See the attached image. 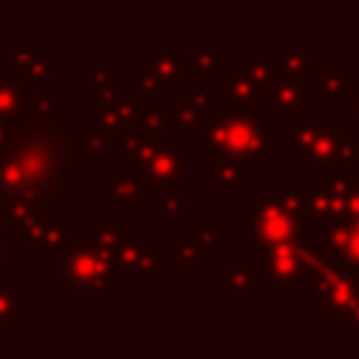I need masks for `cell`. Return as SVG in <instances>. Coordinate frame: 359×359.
I'll list each match as a JSON object with an SVG mask.
<instances>
[{"instance_id": "6da1fadb", "label": "cell", "mask_w": 359, "mask_h": 359, "mask_svg": "<svg viewBox=\"0 0 359 359\" xmlns=\"http://www.w3.org/2000/svg\"><path fill=\"white\" fill-rule=\"evenodd\" d=\"M112 269V258L98 250L87 236H79L76 244L67 250L65 266H62V289L70 294L73 289L81 292H109V278L115 272Z\"/></svg>"}, {"instance_id": "7a4b0ae2", "label": "cell", "mask_w": 359, "mask_h": 359, "mask_svg": "<svg viewBox=\"0 0 359 359\" xmlns=\"http://www.w3.org/2000/svg\"><path fill=\"white\" fill-rule=\"evenodd\" d=\"M112 269H118V278L126 280H143L149 278V269H157V250L149 247L146 233H126L112 252ZM157 275V272H154Z\"/></svg>"}, {"instance_id": "3957f363", "label": "cell", "mask_w": 359, "mask_h": 359, "mask_svg": "<svg viewBox=\"0 0 359 359\" xmlns=\"http://www.w3.org/2000/svg\"><path fill=\"white\" fill-rule=\"evenodd\" d=\"M73 238H76V230L70 227V222L48 216L22 230V252L25 255H53V252L67 250Z\"/></svg>"}, {"instance_id": "277c9868", "label": "cell", "mask_w": 359, "mask_h": 359, "mask_svg": "<svg viewBox=\"0 0 359 359\" xmlns=\"http://www.w3.org/2000/svg\"><path fill=\"white\" fill-rule=\"evenodd\" d=\"M320 317H345L359 303V272H334L325 283H317Z\"/></svg>"}, {"instance_id": "5b68a950", "label": "cell", "mask_w": 359, "mask_h": 359, "mask_svg": "<svg viewBox=\"0 0 359 359\" xmlns=\"http://www.w3.org/2000/svg\"><path fill=\"white\" fill-rule=\"evenodd\" d=\"M185 143H160L157 151L151 154L149 165L143 168V180L151 191H163L171 188L174 182L182 185V165H185Z\"/></svg>"}, {"instance_id": "8992f818", "label": "cell", "mask_w": 359, "mask_h": 359, "mask_svg": "<svg viewBox=\"0 0 359 359\" xmlns=\"http://www.w3.org/2000/svg\"><path fill=\"white\" fill-rule=\"evenodd\" d=\"M140 90L143 93H163L165 87H174L180 81V62L165 56H146L140 59Z\"/></svg>"}, {"instance_id": "52a82bcc", "label": "cell", "mask_w": 359, "mask_h": 359, "mask_svg": "<svg viewBox=\"0 0 359 359\" xmlns=\"http://www.w3.org/2000/svg\"><path fill=\"white\" fill-rule=\"evenodd\" d=\"M146 180L135 171V168H118V171H112V177H109V182L104 185V191L112 196V202H118V205H137V202H143L146 199Z\"/></svg>"}, {"instance_id": "ba28073f", "label": "cell", "mask_w": 359, "mask_h": 359, "mask_svg": "<svg viewBox=\"0 0 359 359\" xmlns=\"http://www.w3.org/2000/svg\"><path fill=\"white\" fill-rule=\"evenodd\" d=\"M306 98L309 95L303 93V84L297 79L286 76L283 81H278L266 93V112H272V115H292V112H297L303 107Z\"/></svg>"}, {"instance_id": "9c48e42d", "label": "cell", "mask_w": 359, "mask_h": 359, "mask_svg": "<svg viewBox=\"0 0 359 359\" xmlns=\"http://www.w3.org/2000/svg\"><path fill=\"white\" fill-rule=\"evenodd\" d=\"M250 171L241 163V157L233 154H216V191H244L250 182Z\"/></svg>"}, {"instance_id": "30bf717a", "label": "cell", "mask_w": 359, "mask_h": 359, "mask_svg": "<svg viewBox=\"0 0 359 359\" xmlns=\"http://www.w3.org/2000/svg\"><path fill=\"white\" fill-rule=\"evenodd\" d=\"M84 236H87L98 250H104V252L112 258V252L118 250V244H121V238L126 236V230H123V222H121V219H90Z\"/></svg>"}, {"instance_id": "8fae6325", "label": "cell", "mask_w": 359, "mask_h": 359, "mask_svg": "<svg viewBox=\"0 0 359 359\" xmlns=\"http://www.w3.org/2000/svg\"><path fill=\"white\" fill-rule=\"evenodd\" d=\"M59 118V95L36 87L34 93L25 90V121H39V123H53Z\"/></svg>"}, {"instance_id": "7c38bea8", "label": "cell", "mask_w": 359, "mask_h": 359, "mask_svg": "<svg viewBox=\"0 0 359 359\" xmlns=\"http://www.w3.org/2000/svg\"><path fill=\"white\" fill-rule=\"evenodd\" d=\"M0 121L8 126L25 121V90L20 81L0 79Z\"/></svg>"}, {"instance_id": "4fadbf2b", "label": "cell", "mask_w": 359, "mask_h": 359, "mask_svg": "<svg viewBox=\"0 0 359 359\" xmlns=\"http://www.w3.org/2000/svg\"><path fill=\"white\" fill-rule=\"evenodd\" d=\"M261 275H258V264L255 261H236V258H230L227 261V286H230V292L236 294H250V289H252V283L258 280Z\"/></svg>"}, {"instance_id": "5bb4252c", "label": "cell", "mask_w": 359, "mask_h": 359, "mask_svg": "<svg viewBox=\"0 0 359 359\" xmlns=\"http://www.w3.org/2000/svg\"><path fill=\"white\" fill-rule=\"evenodd\" d=\"M331 250L339 255V264H359V219L351 222V227H342L331 238Z\"/></svg>"}, {"instance_id": "9a60e30c", "label": "cell", "mask_w": 359, "mask_h": 359, "mask_svg": "<svg viewBox=\"0 0 359 359\" xmlns=\"http://www.w3.org/2000/svg\"><path fill=\"white\" fill-rule=\"evenodd\" d=\"M20 328V286L0 283V331Z\"/></svg>"}, {"instance_id": "2e32d148", "label": "cell", "mask_w": 359, "mask_h": 359, "mask_svg": "<svg viewBox=\"0 0 359 359\" xmlns=\"http://www.w3.org/2000/svg\"><path fill=\"white\" fill-rule=\"evenodd\" d=\"M151 205V213L154 216H168V219H182L185 216V202H182V188H163V191H154V202Z\"/></svg>"}, {"instance_id": "e0dca14e", "label": "cell", "mask_w": 359, "mask_h": 359, "mask_svg": "<svg viewBox=\"0 0 359 359\" xmlns=\"http://www.w3.org/2000/svg\"><path fill=\"white\" fill-rule=\"evenodd\" d=\"M53 59H59V56H28V53H14V56L8 59V65H11V73H14L17 79H36V81H42V79H48V73L39 70V67L48 65V62H53Z\"/></svg>"}, {"instance_id": "ac0fdd59", "label": "cell", "mask_w": 359, "mask_h": 359, "mask_svg": "<svg viewBox=\"0 0 359 359\" xmlns=\"http://www.w3.org/2000/svg\"><path fill=\"white\" fill-rule=\"evenodd\" d=\"M6 266H8V252H6V241H3V233H0V278L6 275Z\"/></svg>"}, {"instance_id": "d6986e66", "label": "cell", "mask_w": 359, "mask_h": 359, "mask_svg": "<svg viewBox=\"0 0 359 359\" xmlns=\"http://www.w3.org/2000/svg\"><path fill=\"white\" fill-rule=\"evenodd\" d=\"M6 129H8V123L0 121V149H3V143H6Z\"/></svg>"}, {"instance_id": "ffe728a7", "label": "cell", "mask_w": 359, "mask_h": 359, "mask_svg": "<svg viewBox=\"0 0 359 359\" xmlns=\"http://www.w3.org/2000/svg\"><path fill=\"white\" fill-rule=\"evenodd\" d=\"M356 109H359V107H356Z\"/></svg>"}]
</instances>
